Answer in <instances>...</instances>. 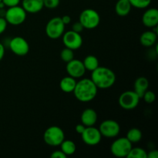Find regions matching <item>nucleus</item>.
Segmentation results:
<instances>
[{
    "label": "nucleus",
    "instance_id": "obj_29",
    "mask_svg": "<svg viewBox=\"0 0 158 158\" xmlns=\"http://www.w3.org/2000/svg\"><path fill=\"white\" fill-rule=\"evenodd\" d=\"M21 0H2L5 6L9 7H13V6H19Z\"/></svg>",
    "mask_w": 158,
    "mask_h": 158
},
{
    "label": "nucleus",
    "instance_id": "obj_26",
    "mask_svg": "<svg viewBox=\"0 0 158 158\" xmlns=\"http://www.w3.org/2000/svg\"><path fill=\"white\" fill-rule=\"evenodd\" d=\"M131 6L137 9H146L151 5V0H129Z\"/></svg>",
    "mask_w": 158,
    "mask_h": 158
},
{
    "label": "nucleus",
    "instance_id": "obj_8",
    "mask_svg": "<svg viewBox=\"0 0 158 158\" xmlns=\"http://www.w3.org/2000/svg\"><path fill=\"white\" fill-rule=\"evenodd\" d=\"M140 97L134 91L127 90L123 92L118 99V103L120 107L125 110H134L139 104Z\"/></svg>",
    "mask_w": 158,
    "mask_h": 158
},
{
    "label": "nucleus",
    "instance_id": "obj_3",
    "mask_svg": "<svg viewBox=\"0 0 158 158\" xmlns=\"http://www.w3.org/2000/svg\"><path fill=\"white\" fill-rule=\"evenodd\" d=\"M43 140L50 147H58L65 140V134L61 127L52 126L48 127L43 134Z\"/></svg>",
    "mask_w": 158,
    "mask_h": 158
},
{
    "label": "nucleus",
    "instance_id": "obj_10",
    "mask_svg": "<svg viewBox=\"0 0 158 158\" xmlns=\"http://www.w3.org/2000/svg\"><path fill=\"white\" fill-rule=\"evenodd\" d=\"M9 47L15 55L23 56L29 53V45L24 38L21 36H15L10 39Z\"/></svg>",
    "mask_w": 158,
    "mask_h": 158
},
{
    "label": "nucleus",
    "instance_id": "obj_21",
    "mask_svg": "<svg viewBox=\"0 0 158 158\" xmlns=\"http://www.w3.org/2000/svg\"><path fill=\"white\" fill-rule=\"evenodd\" d=\"M83 63L84 65L86 70H89L90 72L94 71V69H96L100 66L98 59L95 56L93 55H89L85 57V59L83 61Z\"/></svg>",
    "mask_w": 158,
    "mask_h": 158
},
{
    "label": "nucleus",
    "instance_id": "obj_30",
    "mask_svg": "<svg viewBox=\"0 0 158 158\" xmlns=\"http://www.w3.org/2000/svg\"><path fill=\"white\" fill-rule=\"evenodd\" d=\"M83 29H84V27H83V25L81 24V23H80V21L76 22V23H73L72 26V30L74 31V32H79V33L83 32Z\"/></svg>",
    "mask_w": 158,
    "mask_h": 158
},
{
    "label": "nucleus",
    "instance_id": "obj_7",
    "mask_svg": "<svg viewBox=\"0 0 158 158\" xmlns=\"http://www.w3.org/2000/svg\"><path fill=\"white\" fill-rule=\"evenodd\" d=\"M133 143L127 137H120L112 143L110 152L117 157H127L133 148Z\"/></svg>",
    "mask_w": 158,
    "mask_h": 158
},
{
    "label": "nucleus",
    "instance_id": "obj_28",
    "mask_svg": "<svg viewBox=\"0 0 158 158\" xmlns=\"http://www.w3.org/2000/svg\"><path fill=\"white\" fill-rule=\"evenodd\" d=\"M60 3V0H43L44 7L47 9H52L58 7Z\"/></svg>",
    "mask_w": 158,
    "mask_h": 158
},
{
    "label": "nucleus",
    "instance_id": "obj_23",
    "mask_svg": "<svg viewBox=\"0 0 158 158\" xmlns=\"http://www.w3.org/2000/svg\"><path fill=\"white\" fill-rule=\"evenodd\" d=\"M126 137L132 143H138L142 139V132L138 128H131L128 131Z\"/></svg>",
    "mask_w": 158,
    "mask_h": 158
},
{
    "label": "nucleus",
    "instance_id": "obj_2",
    "mask_svg": "<svg viewBox=\"0 0 158 158\" xmlns=\"http://www.w3.org/2000/svg\"><path fill=\"white\" fill-rule=\"evenodd\" d=\"M91 73V80L98 89H108L115 83V73L109 68L99 66Z\"/></svg>",
    "mask_w": 158,
    "mask_h": 158
},
{
    "label": "nucleus",
    "instance_id": "obj_27",
    "mask_svg": "<svg viewBox=\"0 0 158 158\" xmlns=\"http://www.w3.org/2000/svg\"><path fill=\"white\" fill-rule=\"evenodd\" d=\"M142 98L143 99L145 102L148 104H151V103H154L155 101V99H156V95L153 91L151 90H147L146 92L144 93L143 94V97Z\"/></svg>",
    "mask_w": 158,
    "mask_h": 158
},
{
    "label": "nucleus",
    "instance_id": "obj_13",
    "mask_svg": "<svg viewBox=\"0 0 158 158\" xmlns=\"http://www.w3.org/2000/svg\"><path fill=\"white\" fill-rule=\"evenodd\" d=\"M66 72L68 75L75 79L82 78L86 73L83 61L73 59L71 61L68 62L66 66Z\"/></svg>",
    "mask_w": 158,
    "mask_h": 158
},
{
    "label": "nucleus",
    "instance_id": "obj_20",
    "mask_svg": "<svg viewBox=\"0 0 158 158\" xmlns=\"http://www.w3.org/2000/svg\"><path fill=\"white\" fill-rule=\"evenodd\" d=\"M131 8L132 6L129 0H118L115 6L116 13L119 16H127L131 12Z\"/></svg>",
    "mask_w": 158,
    "mask_h": 158
},
{
    "label": "nucleus",
    "instance_id": "obj_17",
    "mask_svg": "<svg viewBox=\"0 0 158 158\" xmlns=\"http://www.w3.org/2000/svg\"><path fill=\"white\" fill-rule=\"evenodd\" d=\"M157 34L154 31H146L140 37V42L144 47H151L157 43Z\"/></svg>",
    "mask_w": 158,
    "mask_h": 158
},
{
    "label": "nucleus",
    "instance_id": "obj_1",
    "mask_svg": "<svg viewBox=\"0 0 158 158\" xmlns=\"http://www.w3.org/2000/svg\"><path fill=\"white\" fill-rule=\"evenodd\" d=\"M98 88L89 78H83L77 82L73 90L74 97L79 101L86 103L92 101L97 97Z\"/></svg>",
    "mask_w": 158,
    "mask_h": 158
},
{
    "label": "nucleus",
    "instance_id": "obj_6",
    "mask_svg": "<svg viewBox=\"0 0 158 158\" xmlns=\"http://www.w3.org/2000/svg\"><path fill=\"white\" fill-rule=\"evenodd\" d=\"M84 29H94L99 26L100 16L98 12L93 9H86L82 11L80 15V20Z\"/></svg>",
    "mask_w": 158,
    "mask_h": 158
},
{
    "label": "nucleus",
    "instance_id": "obj_11",
    "mask_svg": "<svg viewBox=\"0 0 158 158\" xmlns=\"http://www.w3.org/2000/svg\"><path fill=\"white\" fill-rule=\"evenodd\" d=\"M82 140L89 146H96L99 144L102 140V135L99 129L92 127H86L84 131L81 134Z\"/></svg>",
    "mask_w": 158,
    "mask_h": 158
},
{
    "label": "nucleus",
    "instance_id": "obj_25",
    "mask_svg": "<svg viewBox=\"0 0 158 158\" xmlns=\"http://www.w3.org/2000/svg\"><path fill=\"white\" fill-rule=\"evenodd\" d=\"M60 57H61V60L63 62L67 63L68 62L71 61L73 59H74V53L73 50L69 48H64L63 50L60 52Z\"/></svg>",
    "mask_w": 158,
    "mask_h": 158
},
{
    "label": "nucleus",
    "instance_id": "obj_14",
    "mask_svg": "<svg viewBox=\"0 0 158 158\" xmlns=\"http://www.w3.org/2000/svg\"><path fill=\"white\" fill-rule=\"evenodd\" d=\"M142 23L146 27L153 28L158 25V10L156 8L147 9L142 16Z\"/></svg>",
    "mask_w": 158,
    "mask_h": 158
},
{
    "label": "nucleus",
    "instance_id": "obj_34",
    "mask_svg": "<svg viewBox=\"0 0 158 158\" xmlns=\"http://www.w3.org/2000/svg\"><path fill=\"white\" fill-rule=\"evenodd\" d=\"M147 158H158V151L157 150H153L148 153Z\"/></svg>",
    "mask_w": 158,
    "mask_h": 158
},
{
    "label": "nucleus",
    "instance_id": "obj_37",
    "mask_svg": "<svg viewBox=\"0 0 158 158\" xmlns=\"http://www.w3.org/2000/svg\"><path fill=\"white\" fill-rule=\"evenodd\" d=\"M2 2V0H0V2Z\"/></svg>",
    "mask_w": 158,
    "mask_h": 158
},
{
    "label": "nucleus",
    "instance_id": "obj_33",
    "mask_svg": "<svg viewBox=\"0 0 158 158\" xmlns=\"http://www.w3.org/2000/svg\"><path fill=\"white\" fill-rule=\"evenodd\" d=\"M85 128H86V127H85L84 125L83 124V123H80V124H77V126H76V127H75L76 132H77V134H81L84 131Z\"/></svg>",
    "mask_w": 158,
    "mask_h": 158
},
{
    "label": "nucleus",
    "instance_id": "obj_19",
    "mask_svg": "<svg viewBox=\"0 0 158 158\" xmlns=\"http://www.w3.org/2000/svg\"><path fill=\"white\" fill-rule=\"evenodd\" d=\"M76 84H77L76 79L70 76H68V77H63L60 80V87L63 92L66 93V94H70V93L73 92Z\"/></svg>",
    "mask_w": 158,
    "mask_h": 158
},
{
    "label": "nucleus",
    "instance_id": "obj_31",
    "mask_svg": "<svg viewBox=\"0 0 158 158\" xmlns=\"http://www.w3.org/2000/svg\"><path fill=\"white\" fill-rule=\"evenodd\" d=\"M7 21L4 17H0V35L6 31L7 28Z\"/></svg>",
    "mask_w": 158,
    "mask_h": 158
},
{
    "label": "nucleus",
    "instance_id": "obj_18",
    "mask_svg": "<svg viewBox=\"0 0 158 158\" xmlns=\"http://www.w3.org/2000/svg\"><path fill=\"white\" fill-rule=\"evenodd\" d=\"M148 87H149V81L148 79L144 77H140L135 80L134 91L141 99L144 93L148 89Z\"/></svg>",
    "mask_w": 158,
    "mask_h": 158
},
{
    "label": "nucleus",
    "instance_id": "obj_36",
    "mask_svg": "<svg viewBox=\"0 0 158 158\" xmlns=\"http://www.w3.org/2000/svg\"><path fill=\"white\" fill-rule=\"evenodd\" d=\"M5 56V46L0 43V61L3 59Z\"/></svg>",
    "mask_w": 158,
    "mask_h": 158
},
{
    "label": "nucleus",
    "instance_id": "obj_5",
    "mask_svg": "<svg viewBox=\"0 0 158 158\" xmlns=\"http://www.w3.org/2000/svg\"><path fill=\"white\" fill-rule=\"evenodd\" d=\"M65 26L61 17H53L46 24V34L52 40H57L62 37L65 32Z\"/></svg>",
    "mask_w": 158,
    "mask_h": 158
},
{
    "label": "nucleus",
    "instance_id": "obj_32",
    "mask_svg": "<svg viewBox=\"0 0 158 158\" xmlns=\"http://www.w3.org/2000/svg\"><path fill=\"white\" fill-rule=\"evenodd\" d=\"M51 158H66L67 156L60 150V151H55L51 154Z\"/></svg>",
    "mask_w": 158,
    "mask_h": 158
},
{
    "label": "nucleus",
    "instance_id": "obj_16",
    "mask_svg": "<svg viewBox=\"0 0 158 158\" xmlns=\"http://www.w3.org/2000/svg\"><path fill=\"white\" fill-rule=\"evenodd\" d=\"M98 119L97 113L92 108H87L83 111L80 117L81 123L85 127H92L96 124Z\"/></svg>",
    "mask_w": 158,
    "mask_h": 158
},
{
    "label": "nucleus",
    "instance_id": "obj_9",
    "mask_svg": "<svg viewBox=\"0 0 158 158\" xmlns=\"http://www.w3.org/2000/svg\"><path fill=\"white\" fill-rule=\"evenodd\" d=\"M99 131L102 137L107 138H114L120 132V124L114 120H106L100 123Z\"/></svg>",
    "mask_w": 158,
    "mask_h": 158
},
{
    "label": "nucleus",
    "instance_id": "obj_15",
    "mask_svg": "<svg viewBox=\"0 0 158 158\" xmlns=\"http://www.w3.org/2000/svg\"><path fill=\"white\" fill-rule=\"evenodd\" d=\"M22 7L27 13H38L44 8L43 0H23Z\"/></svg>",
    "mask_w": 158,
    "mask_h": 158
},
{
    "label": "nucleus",
    "instance_id": "obj_35",
    "mask_svg": "<svg viewBox=\"0 0 158 158\" xmlns=\"http://www.w3.org/2000/svg\"><path fill=\"white\" fill-rule=\"evenodd\" d=\"M61 19L65 25H68L71 23V17L69 15H64L62 17Z\"/></svg>",
    "mask_w": 158,
    "mask_h": 158
},
{
    "label": "nucleus",
    "instance_id": "obj_22",
    "mask_svg": "<svg viewBox=\"0 0 158 158\" xmlns=\"http://www.w3.org/2000/svg\"><path fill=\"white\" fill-rule=\"evenodd\" d=\"M61 148V151L66 154V156H70L75 154L77 151V146L75 143L70 140H64L60 145Z\"/></svg>",
    "mask_w": 158,
    "mask_h": 158
},
{
    "label": "nucleus",
    "instance_id": "obj_4",
    "mask_svg": "<svg viewBox=\"0 0 158 158\" xmlns=\"http://www.w3.org/2000/svg\"><path fill=\"white\" fill-rule=\"evenodd\" d=\"M26 15L27 12L22 6H16L9 7V9L6 10L4 18L7 21L8 24L12 26H19L26 21Z\"/></svg>",
    "mask_w": 158,
    "mask_h": 158
},
{
    "label": "nucleus",
    "instance_id": "obj_24",
    "mask_svg": "<svg viewBox=\"0 0 158 158\" xmlns=\"http://www.w3.org/2000/svg\"><path fill=\"white\" fill-rule=\"evenodd\" d=\"M148 153L144 149L140 148H132L129 154H127V158H147Z\"/></svg>",
    "mask_w": 158,
    "mask_h": 158
},
{
    "label": "nucleus",
    "instance_id": "obj_12",
    "mask_svg": "<svg viewBox=\"0 0 158 158\" xmlns=\"http://www.w3.org/2000/svg\"><path fill=\"white\" fill-rule=\"evenodd\" d=\"M62 37L64 46L73 50L80 49L83 45V38L79 32L69 30L64 32Z\"/></svg>",
    "mask_w": 158,
    "mask_h": 158
}]
</instances>
